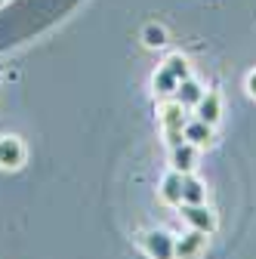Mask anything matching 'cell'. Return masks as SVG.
Returning a JSON list of instances; mask_svg holds the SVG:
<instances>
[{
    "instance_id": "obj_14",
    "label": "cell",
    "mask_w": 256,
    "mask_h": 259,
    "mask_svg": "<svg viewBox=\"0 0 256 259\" xmlns=\"http://www.w3.org/2000/svg\"><path fill=\"white\" fill-rule=\"evenodd\" d=\"M142 44L148 50H157V47H164L167 44V28L164 25H157V22H148L142 28Z\"/></svg>"
},
{
    "instance_id": "obj_5",
    "label": "cell",
    "mask_w": 256,
    "mask_h": 259,
    "mask_svg": "<svg viewBox=\"0 0 256 259\" xmlns=\"http://www.w3.org/2000/svg\"><path fill=\"white\" fill-rule=\"evenodd\" d=\"M195 167H198V145H191V142L182 139L179 145L170 148V170L188 176V173H195Z\"/></svg>"
},
{
    "instance_id": "obj_2",
    "label": "cell",
    "mask_w": 256,
    "mask_h": 259,
    "mask_svg": "<svg viewBox=\"0 0 256 259\" xmlns=\"http://www.w3.org/2000/svg\"><path fill=\"white\" fill-rule=\"evenodd\" d=\"M142 250L148 259H176V238L164 229H151L142 235Z\"/></svg>"
},
{
    "instance_id": "obj_8",
    "label": "cell",
    "mask_w": 256,
    "mask_h": 259,
    "mask_svg": "<svg viewBox=\"0 0 256 259\" xmlns=\"http://www.w3.org/2000/svg\"><path fill=\"white\" fill-rule=\"evenodd\" d=\"M182 139L191 142V145H198V148H207V145L213 142V126L204 123L201 117H191V120H185V126H182Z\"/></svg>"
},
{
    "instance_id": "obj_3",
    "label": "cell",
    "mask_w": 256,
    "mask_h": 259,
    "mask_svg": "<svg viewBox=\"0 0 256 259\" xmlns=\"http://www.w3.org/2000/svg\"><path fill=\"white\" fill-rule=\"evenodd\" d=\"M182 219L188 222V229H198L204 235L216 232V213L207 204H182Z\"/></svg>"
},
{
    "instance_id": "obj_11",
    "label": "cell",
    "mask_w": 256,
    "mask_h": 259,
    "mask_svg": "<svg viewBox=\"0 0 256 259\" xmlns=\"http://www.w3.org/2000/svg\"><path fill=\"white\" fill-rule=\"evenodd\" d=\"M182 204H207V182L195 173L182 176Z\"/></svg>"
},
{
    "instance_id": "obj_13",
    "label": "cell",
    "mask_w": 256,
    "mask_h": 259,
    "mask_svg": "<svg viewBox=\"0 0 256 259\" xmlns=\"http://www.w3.org/2000/svg\"><path fill=\"white\" fill-rule=\"evenodd\" d=\"M164 68L176 77V80H185V77H191V62L182 56V53H170L167 59H164Z\"/></svg>"
},
{
    "instance_id": "obj_6",
    "label": "cell",
    "mask_w": 256,
    "mask_h": 259,
    "mask_svg": "<svg viewBox=\"0 0 256 259\" xmlns=\"http://www.w3.org/2000/svg\"><path fill=\"white\" fill-rule=\"evenodd\" d=\"M25 164V145L19 136H0V170H19Z\"/></svg>"
},
{
    "instance_id": "obj_4",
    "label": "cell",
    "mask_w": 256,
    "mask_h": 259,
    "mask_svg": "<svg viewBox=\"0 0 256 259\" xmlns=\"http://www.w3.org/2000/svg\"><path fill=\"white\" fill-rule=\"evenodd\" d=\"M207 238H210V235H204V232H198V229L182 232V235L176 238V259H201V256L207 253Z\"/></svg>"
},
{
    "instance_id": "obj_15",
    "label": "cell",
    "mask_w": 256,
    "mask_h": 259,
    "mask_svg": "<svg viewBox=\"0 0 256 259\" xmlns=\"http://www.w3.org/2000/svg\"><path fill=\"white\" fill-rule=\"evenodd\" d=\"M244 90H247V96H250V99H256V68L247 74V80H244Z\"/></svg>"
},
{
    "instance_id": "obj_16",
    "label": "cell",
    "mask_w": 256,
    "mask_h": 259,
    "mask_svg": "<svg viewBox=\"0 0 256 259\" xmlns=\"http://www.w3.org/2000/svg\"><path fill=\"white\" fill-rule=\"evenodd\" d=\"M4 4H7V0H0V7H4Z\"/></svg>"
},
{
    "instance_id": "obj_7",
    "label": "cell",
    "mask_w": 256,
    "mask_h": 259,
    "mask_svg": "<svg viewBox=\"0 0 256 259\" xmlns=\"http://www.w3.org/2000/svg\"><path fill=\"white\" fill-rule=\"evenodd\" d=\"M195 117H201V120L210 123V126H216V123L222 120V96H219L216 90H207V93H204V99L195 105Z\"/></svg>"
},
{
    "instance_id": "obj_12",
    "label": "cell",
    "mask_w": 256,
    "mask_h": 259,
    "mask_svg": "<svg viewBox=\"0 0 256 259\" xmlns=\"http://www.w3.org/2000/svg\"><path fill=\"white\" fill-rule=\"evenodd\" d=\"M176 87H179V80L164 68V65L151 74V90H154V96H161V99H170V96L176 93Z\"/></svg>"
},
{
    "instance_id": "obj_10",
    "label": "cell",
    "mask_w": 256,
    "mask_h": 259,
    "mask_svg": "<svg viewBox=\"0 0 256 259\" xmlns=\"http://www.w3.org/2000/svg\"><path fill=\"white\" fill-rule=\"evenodd\" d=\"M204 87L195 80V77H185V80H179V87H176V93H173V99L182 105V108H195L201 99H204Z\"/></svg>"
},
{
    "instance_id": "obj_1",
    "label": "cell",
    "mask_w": 256,
    "mask_h": 259,
    "mask_svg": "<svg viewBox=\"0 0 256 259\" xmlns=\"http://www.w3.org/2000/svg\"><path fill=\"white\" fill-rule=\"evenodd\" d=\"M157 117H161V130L167 136V145H179L182 142V126H185V108L173 99H164L161 105H157Z\"/></svg>"
},
{
    "instance_id": "obj_9",
    "label": "cell",
    "mask_w": 256,
    "mask_h": 259,
    "mask_svg": "<svg viewBox=\"0 0 256 259\" xmlns=\"http://www.w3.org/2000/svg\"><path fill=\"white\" fill-rule=\"evenodd\" d=\"M157 194H161V201L170 204V207H182V173L170 170L164 173L161 185H157Z\"/></svg>"
}]
</instances>
